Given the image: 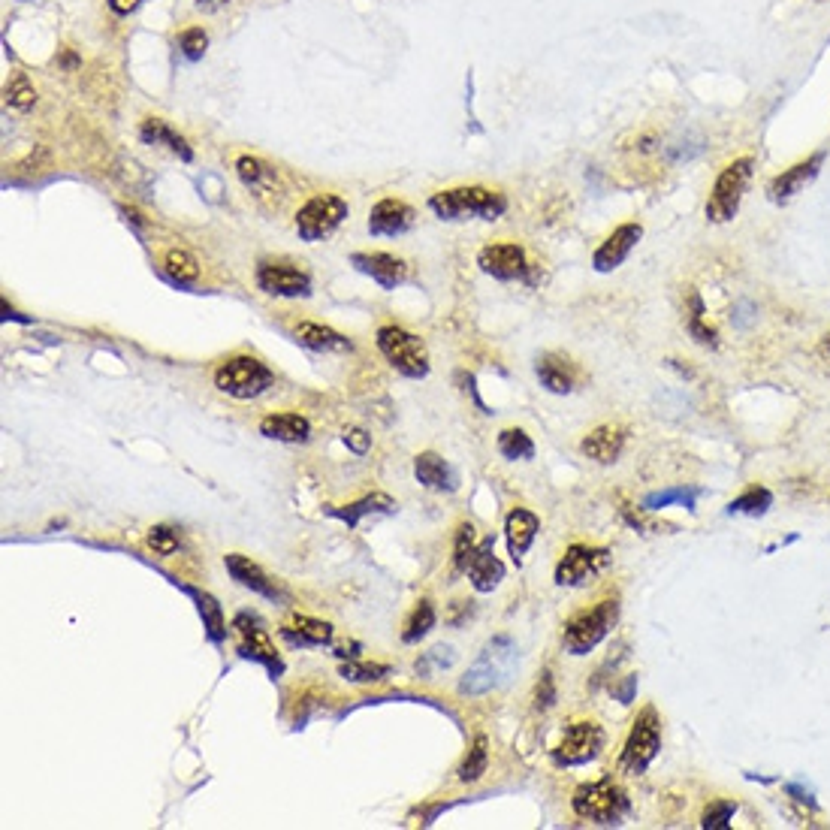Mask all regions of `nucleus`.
Here are the masks:
<instances>
[{
    "label": "nucleus",
    "mask_w": 830,
    "mask_h": 830,
    "mask_svg": "<svg viewBox=\"0 0 830 830\" xmlns=\"http://www.w3.org/2000/svg\"><path fill=\"white\" fill-rule=\"evenodd\" d=\"M185 592L197 601V610H200V616H203V625H206L209 640H212V643H221V640L227 637V622H224L221 604H218L209 592H200V589H194V586H185Z\"/></svg>",
    "instance_id": "2f4dec72"
},
{
    "label": "nucleus",
    "mask_w": 830,
    "mask_h": 830,
    "mask_svg": "<svg viewBox=\"0 0 830 830\" xmlns=\"http://www.w3.org/2000/svg\"><path fill=\"white\" fill-rule=\"evenodd\" d=\"M378 351L387 357V363L405 375V378H426L429 375V351L423 339H417L414 332L402 326H381L378 329Z\"/></svg>",
    "instance_id": "423d86ee"
},
{
    "label": "nucleus",
    "mask_w": 830,
    "mask_h": 830,
    "mask_svg": "<svg viewBox=\"0 0 830 830\" xmlns=\"http://www.w3.org/2000/svg\"><path fill=\"white\" fill-rule=\"evenodd\" d=\"M351 263H354L363 275H369L372 281H378L384 290H396V287L408 278L405 260L393 257V254H381V251H378V254H354Z\"/></svg>",
    "instance_id": "412c9836"
},
{
    "label": "nucleus",
    "mask_w": 830,
    "mask_h": 830,
    "mask_svg": "<svg viewBox=\"0 0 830 830\" xmlns=\"http://www.w3.org/2000/svg\"><path fill=\"white\" fill-rule=\"evenodd\" d=\"M752 173H755L752 157H737L725 166V170L716 176V185H713L710 200H707V221L728 224V221L737 218V212L743 206V197L749 191Z\"/></svg>",
    "instance_id": "20e7f679"
},
{
    "label": "nucleus",
    "mask_w": 830,
    "mask_h": 830,
    "mask_svg": "<svg viewBox=\"0 0 830 830\" xmlns=\"http://www.w3.org/2000/svg\"><path fill=\"white\" fill-rule=\"evenodd\" d=\"M704 314H707V308H704L701 293L689 287V293H686V317H683V320H686V332H689V336H692L701 348L716 351V348H719V332H716L713 323H707Z\"/></svg>",
    "instance_id": "a878e982"
},
{
    "label": "nucleus",
    "mask_w": 830,
    "mask_h": 830,
    "mask_svg": "<svg viewBox=\"0 0 830 830\" xmlns=\"http://www.w3.org/2000/svg\"><path fill=\"white\" fill-rule=\"evenodd\" d=\"M293 336H296V342H299L302 348L317 351V354H329V351H351V348H354V345L342 336V332L329 329V326H323V323H311V320L299 323V326L293 329Z\"/></svg>",
    "instance_id": "b1692460"
},
{
    "label": "nucleus",
    "mask_w": 830,
    "mask_h": 830,
    "mask_svg": "<svg viewBox=\"0 0 830 830\" xmlns=\"http://www.w3.org/2000/svg\"><path fill=\"white\" fill-rule=\"evenodd\" d=\"M432 628H435V607H432V601L423 598V601L411 610V616H408V622H405V628H402V640H405V643H420Z\"/></svg>",
    "instance_id": "e433bc0d"
},
{
    "label": "nucleus",
    "mask_w": 830,
    "mask_h": 830,
    "mask_svg": "<svg viewBox=\"0 0 830 830\" xmlns=\"http://www.w3.org/2000/svg\"><path fill=\"white\" fill-rule=\"evenodd\" d=\"M498 453L505 459L517 462V459H532L535 456V441L523 432V429H505L498 435Z\"/></svg>",
    "instance_id": "4c0bfd02"
},
{
    "label": "nucleus",
    "mask_w": 830,
    "mask_h": 830,
    "mask_svg": "<svg viewBox=\"0 0 830 830\" xmlns=\"http://www.w3.org/2000/svg\"><path fill=\"white\" fill-rule=\"evenodd\" d=\"M275 375L266 363H260L257 357H248V354H239V357H230L218 372H215V387L233 399H257L263 396L269 387H272Z\"/></svg>",
    "instance_id": "6e6552de"
},
{
    "label": "nucleus",
    "mask_w": 830,
    "mask_h": 830,
    "mask_svg": "<svg viewBox=\"0 0 830 830\" xmlns=\"http://www.w3.org/2000/svg\"><path fill=\"white\" fill-rule=\"evenodd\" d=\"M553 704H556V683H553V674L544 671L541 680H538V689H535V710L547 713Z\"/></svg>",
    "instance_id": "a18cd8bd"
},
{
    "label": "nucleus",
    "mask_w": 830,
    "mask_h": 830,
    "mask_svg": "<svg viewBox=\"0 0 830 830\" xmlns=\"http://www.w3.org/2000/svg\"><path fill=\"white\" fill-rule=\"evenodd\" d=\"M773 508V492L767 486H749L743 495H737L728 505V514H743V517H761Z\"/></svg>",
    "instance_id": "473e14b6"
},
{
    "label": "nucleus",
    "mask_w": 830,
    "mask_h": 830,
    "mask_svg": "<svg viewBox=\"0 0 830 830\" xmlns=\"http://www.w3.org/2000/svg\"><path fill=\"white\" fill-rule=\"evenodd\" d=\"M535 372H538V381H541L550 393H556V396L574 393L577 384H580V378H583V372L577 369V363H571V360L562 357V354H544V357L538 360Z\"/></svg>",
    "instance_id": "aec40b11"
},
{
    "label": "nucleus",
    "mask_w": 830,
    "mask_h": 830,
    "mask_svg": "<svg viewBox=\"0 0 830 830\" xmlns=\"http://www.w3.org/2000/svg\"><path fill=\"white\" fill-rule=\"evenodd\" d=\"M477 550H480V541H477L474 526H471V523H462V526L456 529V538H453V565H456L459 574H468V568H471Z\"/></svg>",
    "instance_id": "c9c22d12"
},
{
    "label": "nucleus",
    "mask_w": 830,
    "mask_h": 830,
    "mask_svg": "<svg viewBox=\"0 0 830 830\" xmlns=\"http://www.w3.org/2000/svg\"><path fill=\"white\" fill-rule=\"evenodd\" d=\"M610 562V553L601 547H586V544H571L565 556L556 565V583L559 586H583L592 577H598Z\"/></svg>",
    "instance_id": "f8f14e48"
},
{
    "label": "nucleus",
    "mask_w": 830,
    "mask_h": 830,
    "mask_svg": "<svg viewBox=\"0 0 830 830\" xmlns=\"http://www.w3.org/2000/svg\"><path fill=\"white\" fill-rule=\"evenodd\" d=\"M257 284H260L263 293L284 296V299H296V296L311 293L308 272H302L290 263H260L257 266Z\"/></svg>",
    "instance_id": "4468645a"
},
{
    "label": "nucleus",
    "mask_w": 830,
    "mask_h": 830,
    "mask_svg": "<svg viewBox=\"0 0 830 830\" xmlns=\"http://www.w3.org/2000/svg\"><path fill=\"white\" fill-rule=\"evenodd\" d=\"M227 4H230V0H197V7H200V10H209V13L227 7Z\"/></svg>",
    "instance_id": "3c124183"
},
{
    "label": "nucleus",
    "mask_w": 830,
    "mask_h": 830,
    "mask_svg": "<svg viewBox=\"0 0 830 830\" xmlns=\"http://www.w3.org/2000/svg\"><path fill=\"white\" fill-rule=\"evenodd\" d=\"M163 269H166V275H170L173 281H179V284H194L200 278V263L185 248H173L170 254H166L163 257Z\"/></svg>",
    "instance_id": "f704fd0d"
},
{
    "label": "nucleus",
    "mask_w": 830,
    "mask_h": 830,
    "mask_svg": "<svg viewBox=\"0 0 830 830\" xmlns=\"http://www.w3.org/2000/svg\"><path fill=\"white\" fill-rule=\"evenodd\" d=\"M414 227V209L402 200H381L369 212V233L372 236H402Z\"/></svg>",
    "instance_id": "a211bd4d"
},
{
    "label": "nucleus",
    "mask_w": 830,
    "mask_h": 830,
    "mask_svg": "<svg viewBox=\"0 0 830 830\" xmlns=\"http://www.w3.org/2000/svg\"><path fill=\"white\" fill-rule=\"evenodd\" d=\"M236 173H239L242 185L251 188V191H257V194L269 191V188L278 182V173L272 170V166H269L266 160H260V157H251V154H245V157L236 160Z\"/></svg>",
    "instance_id": "7c9ffc66"
},
{
    "label": "nucleus",
    "mask_w": 830,
    "mask_h": 830,
    "mask_svg": "<svg viewBox=\"0 0 830 830\" xmlns=\"http://www.w3.org/2000/svg\"><path fill=\"white\" fill-rule=\"evenodd\" d=\"M734 812H737V803H734V800H713V803L704 809V815H701V827H704V830H722V827L731 824Z\"/></svg>",
    "instance_id": "a19ab883"
},
{
    "label": "nucleus",
    "mask_w": 830,
    "mask_h": 830,
    "mask_svg": "<svg viewBox=\"0 0 830 830\" xmlns=\"http://www.w3.org/2000/svg\"><path fill=\"white\" fill-rule=\"evenodd\" d=\"M106 4H109V10H112L115 16H130V13L142 4V0H106Z\"/></svg>",
    "instance_id": "de8ad7c7"
},
{
    "label": "nucleus",
    "mask_w": 830,
    "mask_h": 830,
    "mask_svg": "<svg viewBox=\"0 0 830 830\" xmlns=\"http://www.w3.org/2000/svg\"><path fill=\"white\" fill-rule=\"evenodd\" d=\"M661 749V719H658V710L655 707H643L625 737V746H622V755H619V770L622 773H631V776H640L646 773V767L655 761Z\"/></svg>",
    "instance_id": "0eeeda50"
},
{
    "label": "nucleus",
    "mask_w": 830,
    "mask_h": 830,
    "mask_svg": "<svg viewBox=\"0 0 830 830\" xmlns=\"http://www.w3.org/2000/svg\"><path fill=\"white\" fill-rule=\"evenodd\" d=\"M785 791H788L794 800H800V803H806V806H812V809H815V800H812V794H809V791H803V788H797V785H788Z\"/></svg>",
    "instance_id": "09e8293b"
},
{
    "label": "nucleus",
    "mask_w": 830,
    "mask_h": 830,
    "mask_svg": "<svg viewBox=\"0 0 830 830\" xmlns=\"http://www.w3.org/2000/svg\"><path fill=\"white\" fill-rule=\"evenodd\" d=\"M604 749V731L598 722H574L571 728H565L559 746L553 749V761L559 767H580L598 758V752Z\"/></svg>",
    "instance_id": "9d476101"
},
{
    "label": "nucleus",
    "mask_w": 830,
    "mask_h": 830,
    "mask_svg": "<svg viewBox=\"0 0 830 830\" xmlns=\"http://www.w3.org/2000/svg\"><path fill=\"white\" fill-rule=\"evenodd\" d=\"M7 103H10L13 109H31V106L37 103L34 85H31L25 76H16V79L7 85Z\"/></svg>",
    "instance_id": "c03bdc74"
},
{
    "label": "nucleus",
    "mask_w": 830,
    "mask_h": 830,
    "mask_svg": "<svg viewBox=\"0 0 830 830\" xmlns=\"http://www.w3.org/2000/svg\"><path fill=\"white\" fill-rule=\"evenodd\" d=\"M414 474H417V480L423 483V486H429V489H456V474H453V468L438 456V453H420L417 459H414Z\"/></svg>",
    "instance_id": "c756f323"
},
{
    "label": "nucleus",
    "mask_w": 830,
    "mask_h": 830,
    "mask_svg": "<svg viewBox=\"0 0 830 830\" xmlns=\"http://www.w3.org/2000/svg\"><path fill=\"white\" fill-rule=\"evenodd\" d=\"M390 674L387 664H372V661H348L342 664V677L348 683H381Z\"/></svg>",
    "instance_id": "ea45409f"
},
{
    "label": "nucleus",
    "mask_w": 830,
    "mask_h": 830,
    "mask_svg": "<svg viewBox=\"0 0 830 830\" xmlns=\"http://www.w3.org/2000/svg\"><path fill=\"white\" fill-rule=\"evenodd\" d=\"M148 547L157 556H173L179 550V532L173 526H151L148 529Z\"/></svg>",
    "instance_id": "79ce46f5"
},
{
    "label": "nucleus",
    "mask_w": 830,
    "mask_h": 830,
    "mask_svg": "<svg viewBox=\"0 0 830 830\" xmlns=\"http://www.w3.org/2000/svg\"><path fill=\"white\" fill-rule=\"evenodd\" d=\"M492 547H495V538H492V535H486V538L480 541V550H477V556H474L471 568H468L471 586H474L477 592H492L498 583L505 580V565L495 559Z\"/></svg>",
    "instance_id": "5701e85b"
},
{
    "label": "nucleus",
    "mask_w": 830,
    "mask_h": 830,
    "mask_svg": "<svg viewBox=\"0 0 830 830\" xmlns=\"http://www.w3.org/2000/svg\"><path fill=\"white\" fill-rule=\"evenodd\" d=\"M179 49H182V55L188 61H200L206 55V49H209V34L203 28H188L179 37Z\"/></svg>",
    "instance_id": "37998d69"
},
{
    "label": "nucleus",
    "mask_w": 830,
    "mask_h": 830,
    "mask_svg": "<svg viewBox=\"0 0 830 830\" xmlns=\"http://www.w3.org/2000/svg\"><path fill=\"white\" fill-rule=\"evenodd\" d=\"M477 266L498 281H523L529 275L526 251L517 242H495L477 254Z\"/></svg>",
    "instance_id": "ddd939ff"
},
{
    "label": "nucleus",
    "mask_w": 830,
    "mask_h": 830,
    "mask_svg": "<svg viewBox=\"0 0 830 830\" xmlns=\"http://www.w3.org/2000/svg\"><path fill=\"white\" fill-rule=\"evenodd\" d=\"M571 806L580 818L595 821V824H622V818L628 815V794L619 782H613L610 776L586 782L574 791Z\"/></svg>",
    "instance_id": "7ed1b4c3"
},
{
    "label": "nucleus",
    "mask_w": 830,
    "mask_h": 830,
    "mask_svg": "<svg viewBox=\"0 0 830 830\" xmlns=\"http://www.w3.org/2000/svg\"><path fill=\"white\" fill-rule=\"evenodd\" d=\"M538 532H541V520H538V514H532V511H526V508H514V511L508 514V520H505L508 553H511V559H514L517 565L523 562V556H526V553H529V547L535 544Z\"/></svg>",
    "instance_id": "4be33fe9"
},
{
    "label": "nucleus",
    "mask_w": 830,
    "mask_h": 830,
    "mask_svg": "<svg viewBox=\"0 0 830 830\" xmlns=\"http://www.w3.org/2000/svg\"><path fill=\"white\" fill-rule=\"evenodd\" d=\"M634 686H637V677H628V683L619 689V698H622V704H628L631 701V695H634Z\"/></svg>",
    "instance_id": "8fccbe9b"
},
{
    "label": "nucleus",
    "mask_w": 830,
    "mask_h": 830,
    "mask_svg": "<svg viewBox=\"0 0 830 830\" xmlns=\"http://www.w3.org/2000/svg\"><path fill=\"white\" fill-rule=\"evenodd\" d=\"M281 637L290 646H323V643L332 640V625L320 622V619H311V616H296L290 625L281 628Z\"/></svg>",
    "instance_id": "c85d7f7f"
},
{
    "label": "nucleus",
    "mask_w": 830,
    "mask_h": 830,
    "mask_svg": "<svg viewBox=\"0 0 830 830\" xmlns=\"http://www.w3.org/2000/svg\"><path fill=\"white\" fill-rule=\"evenodd\" d=\"M393 511H396V502H393L390 495L372 492V495L360 498V502H354V505H348V508H329L326 514L336 517V520H342V523H348L351 529H357L363 517H369V514H393Z\"/></svg>",
    "instance_id": "cd10ccee"
},
{
    "label": "nucleus",
    "mask_w": 830,
    "mask_h": 830,
    "mask_svg": "<svg viewBox=\"0 0 830 830\" xmlns=\"http://www.w3.org/2000/svg\"><path fill=\"white\" fill-rule=\"evenodd\" d=\"M260 435L284 444H305L311 438V423L302 414H269L260 420Z\"/></svg>",
    "instance_id": "393cba45"
},
{
    "label": "nucleus",
    "mask_w": 830,
    "mask_h": 830,
    "mask_svg": "<svg viewBox=\"0 0 830 830\" xmlns=\"http://www.w3.org/2000/svg\"><path fill=\"white\" fill-rule=\"evenodd\" d=\"M821 357H827V360H830V332H827V336L821 339Z\"/></svg>",
    "instance_id": "603ef678"
},
{
    "label": "nucleus",
    "mask_w": 830,
    "mask_h": 830,
    "mask_svg": "<svg viewBox=\"0 0 830 830\" xmlns=\"http://www.w3.org/2000/svg\"><path fill=\"white\" fill-rule=\"evenodd\" d=\"M139 139H142L145 145H163V148H170V151H173V154H179L185 163H191V160H194V151H191L188 139H185V136H179L170 124L160 121V118H145V121H142V127H139Z\"/></svg>",
    "instance_id": "bb28decb"
},
{
    "label": "nucleus",
    "mask_w": 830,
    "mask_h": 830,
    "mask_svg": "<svg viewBox=\"0 0 830 830\" xmlns=\"http://www.w3.org/2000/svg\"><path fill=\"white\" fill-rule=\"evenodd\" d=\"M514 661H517L514 640L508 634L492 637L483 646V652L477 655V661L465 671V677L459 680V692L462 695H486V692H492L495 686L505 683V677L514 668Z\"/></svg>",
    "instance_id": "f03ea898"
},
{
    "label": "nucleus",
    "mask_w": 830,
    "mask_h": 830,
    "mask_svg": "<svg viewBox=\"0 0 830 830\" xmlns=\"http://www.w3.org/2000/svg\"><path fill=\"white\" fill-rule=\"evenodd\" d=\"M348 203L336 194H320L311 197L299 212H296V233L302 242H320L326 236L336 233L345 218H348Z\"/></svg>",
    "instance_id": "1a4fd4ad"
},
{
    "label": "nucleus",
    "mask_w": 830,
    "mask_h": 830,
    "mask_svg": "<svg viewBox=\"0 0 830 830\" xmlns=\"http://www.w3.org/2000/svg\"><path fill=\"white\" fill-rule=\"evenodd\" d=\"M233 628H236L239 637H242L239 652H242L245 658H251V661H260L263 668L278 680V677L284 674V661H281V655L275 652V643L269 640V631L263 628V622H260L254 613H239V616L233 619Z\"/></svg>",
    "instance_id": "9b49d317"
},
{
    "label": "nucleus",
    "mask_w": 830,
    "mask_h": 830,
    "mask_svg": "<svg viewBox=\"0 0 830 830\" xmlns=\"http://www.w3.org/2000/svg\"><path fill=\"white\" fill-rule=\"evenodd\" d=\"M643 239V227L640 224H622V227H616L601 245H598V251L592 254V266H595V272H613V269H619L625 260H628V254L637 248V242Z\"/></svg>",
    "instance_id": "2eb2a0df"
},
{
    "label": "nucleus",
    "mask_w": 830,
    "mask_h": 830,
    "mask_svg": "<svg viewBox=\"0 0 830 830\" xmlns=\"http://www.w3.org/2000/svg\"><path fill=\"white\" fill-rule=\"evenodd\" d=\"M616 622H619V601L616 598H604L595 607L577 613L565 625V631H562L565 652H571V655H589L613 631Z\"/></svg>",
    "instance_id": "39448f33"
},
{
    "label": "nucleus",
    "mask_w": 830,
    "mask_h": 830,
    "mask_svg": "<svg viewBox=\"0 0 830 830\" xmlns=\"http://www.w3.org/2000/svg\"><path fill=\"white\" fill-rule=\"evenodd\" d=\"M695 498H698V489H689V486H674V489H664V492H652L643 498V508L646 511H661L674 502H680L683 508H695Z\"/></svg>",
    "instance_id": "58836bf2"
},
{
    "label": "nucleus",
    "mask_w": 830,
    "mask_h": 830,
    "mask_svg": "<svg viewBox=\"0 0 830 830\" xmlns=\"http://www.w3.org/2000/svg\"><path fill=\"white\" fill-rule=\"evenodd\" d=\"M429 209L441 221H468V218L498 221L508 212V200H505V194H498V191L471 185V188H453V191L432 194Z\"/></svg>",
    "instance_id": "f257e3e1"
},
{
    "label": "nucleus",
    "mask_w": 830,
    "mask_h": 830,
    "mask_svg": "<svg viewBox=\"0 0 830 830\" xmlns=\"http://www.w3.org/2000/svg\"><path fill=\"white\" fill-rule=\"evenodd\" d=\"M224 565H227L230 577H233L239 586H245V589H251V592H257V595H263V598H269V601H284V592L278 589V583H275L260 565H254L248 556L230 553V556H224Z\"/></svg>",
    "instance_id": "f3484780"
},
{
    "label": "nucleus",
    "mask_w": 830,
    "mask_h": 830,
    "mask_svg": "<svg viewBox=\"0 0 830 830\" xmlns=\"http://www.w3.org/2000/svg\"><path fill=\"white\" fill-rule=\"evenodd\" d=\"M821 163H824V154L818 151V154H812V157H806V160L788 166V170H785L782 176H776V179L767 185V197H770L773 203H788V200H794V197L818 176Z\"/></svg>",
    "instance_id": "dca6fc26"
},
{
    "label": "nucleus",
    "mask_w": 830,
    "mask_h": 830,
    "mask_svg": "<svg viewBox=\"0 0 830 830\" xmlns=\"http://www.w3.org/2000/svg\"><path fill=\"white\" fill-rule=\"evenodd\" d=\"M486 764H489V740H486L483 734H477V737L471 740V746H468L462 764H459V782H465V785L477 782V779L486 773Z\"/></svg>",
    "instance_id": "72a5a7b5"
},
{
    "label": "nucleus",
    "mask_w": 830,
    "mask_h": 830,
    "mask_svg": "<svg viewBox=\"0 0 830 830\" xmlns=\"http://www.w3.org/2000/svg\"><path fill=\"white\" fill-rule=\"evenodd\" d=\"M345 444H348L357 456H366L369 447H372V435H366L363 429H348V432H345Z\"/></svg>",
    "instance_id": "49530a36"
},
{
    "label": "nucleus",
    "mask_w": 830,
    "mask_h": 830,
    "mask_svg": "<svg viewBox=\"0 0 830 830\" xmlns=\"http://www.w3.org/2000/svg\"><path fill=\"white\" fill-rule=\"evenodd\" d=\"M625 441H628V432H625V426H616V423H604V426H598V429H592L586 438H583V444H580V450H583V456H589V459H595L598 465H613L619 456H622V450H625Z\"/></svg>",
    "instance_id": "6ab92c4d"
}]
</instances>
